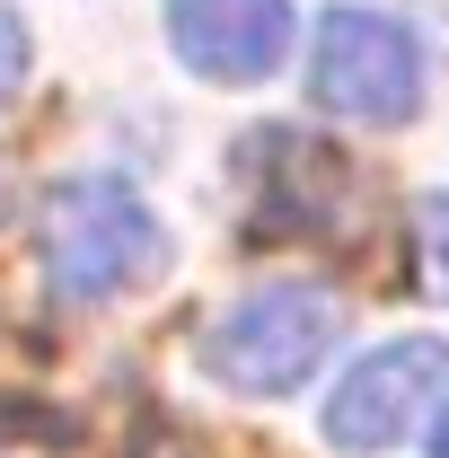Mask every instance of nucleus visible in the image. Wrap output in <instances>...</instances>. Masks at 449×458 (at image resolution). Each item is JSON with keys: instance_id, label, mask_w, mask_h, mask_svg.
Listing matches in <instances>:
<instances>
[{"instance_id": "obj_1", "label": "nucleus", "mask_w": 449, "mask_h": 458, "mask_svg": "<svg viewBox=\"0 0 449 458\" xmlns=\"http://www.w3.org/2000/svg\"><path fill=\"white\" fill-rule=\"evenodd\" d=\"M36 256H45V283L62 300H114V291L159 283L168 265V229L159 212L123 185V176H62L45 194V221H36Z\"/></svg>"}, {"instance_id": "obj_9", "label": "nucleus", "mask_w": 449, "mask_h": 458, "mask_svg": "<svg viewBox=\"0 0 449 458\" xmlns=\"http://www.w3.org/2000/svg\"><path fill=\"white\" fill-rule=\"evenodd\" d=\"M0 221H9V159H0Z\"/></svg>"}, {"instance_id": "obj_3", "label": "nucleus", "mask_w": 449, "mask_h": 458, "mask_svg": "<svg viewBox=\"0 0 449 458\" xmlns=\"http://www.w3.org/2000/svg\"><path fill=\"white\" fill-rule=\"evenodd\" d=\"M309 89H318V106L343 114V123H379V132H388V123H414V114H423V45H414L405 18L343 0V9L318 18Z\"/></svg>"}, {"instance_id": "obj_7", "label": "nucleus", "mask_w": 449, "mask_h": 458, "mask_svg": "<svg viewBox=\"0 0 449 458\" xmlns=\"http://www.w3.org/2000/svg\"><path fill=\"white\" fill-rule=\"evenodd\" d=\"M27 62H36V45H27V27H18V9H0V106L27 89Z\"/></svg>"}, {"instance_id": "obj_2", "label": "nucleus", "mask_w": 449, "mask_h": 458, "mask_svg": "<svg viewBox=\"0 0 449 458\" xmlns=\"http://www.w3.org/2000/svg\"><path fill=\"white\" fill-rule=\"evenodd\" d=\"M343 335V300L318 283H265L229 300L221 327L203 335V370L238 397H291Z\"/></svg>"}, {"instance_id": "obj_8", "label": "nucleus", "mask_w": 449, "mask_h": 458, "mask_svg": "<svg viewBox=\"0 0 449 458\" xmlns=\"http://www.w3.org/2000/svg\"><path fill=\"white\" fill-rule=\"evenodd\" d=\"M432 458H449V405H441V423H432Z\"/></svg>"}, {"instance_id": "obj_4", "label": "nucleus", "mask_w": 449, "mask_h": 458, "mask_svg": "<svg viewBox=\"0 0 449 458\" xmlns=\"http://www.w3.org/2000/svg\"><path fill=\"white\" fill-rule=\"evenodd\" d=\"M441 370H449L441 335H396V344H379V352H361L335 379V397H326V441L352 450V458L396 450V441L414 432V414L432 405Z\"/></svg>"}, {"instance_id": "obj_5", "label": "nucleus", "mask_w": 449, "mask_h": 458, "mask_svg": "<svg viewBox=\"0 0 449 458\" xmlns=\"http://www.w3.org/2000/svg\"><path fill=\"white\" fill-rule=\"evenodd\" d=\"M168 45L212 89H256L291 54V0H159Z\"/></svg>"}, {"instance_id": "obj_6", "label": "nucleus", "mask_w": 449, "mask_h": 458, "mask_svg": "<svg viewBox=\"0 0 449 458\" xmlns=\"http://www.w3.org/2000/svg\"><path fill=\"white\" fill-rule=\"evenodd\" d=\"M414 274H423L432 300H449V194L414 203Z\"/></svg>"}]
</instances>
